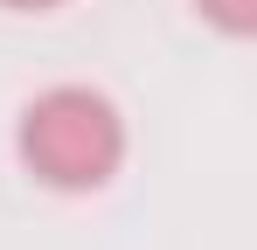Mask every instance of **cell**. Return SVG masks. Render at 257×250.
I'll list each match as a JSON object with an SVG mask.
<instances>
[{
  "instance_id": "1",
  "label": "cell",
  "mask_w": 257,
  "mask_h": 250,
  "mask_svg": "<svg viewBox=\"0 0 257 250\" xmlns=\"http://www.w3.org/2000/svg\"><path fill=\"white\" fill-rule=\"evenodd\" d=\"M14 153L28 167V181H42L56 195H97L125 167V118L90 83H49L14 118Z\"/></svg>"
},
{
  "instance_id": "2",
  "label": "cell",
  "mask_w": 257,
  "mask_h": 250,
  "mask_svg": "<svg viewBox=\"0 0 257 250\" xmlns=\"http://www.w3.org/2000/svg\"><path fill=\"white\" fill-rule=\"evenodd\" d=\"M195 14L209 21V28H222V35H257V0H195Z\"/></svg>"
},
{
  "instance_id": "3",
  "label": "cell",
  "mask_w": 257,
  "mask_h": 250,
  "mask_svg": "<svg viewBox=\"0 0 257 250\" xmlns=\"http://www.w3.org/2000/svg\"><path fill=\"white\" fill-rule=\"evenodd\" d=\"M0 7H14V14H49V7H63V0H0Z\"/></svg>"
}]
</instances>
